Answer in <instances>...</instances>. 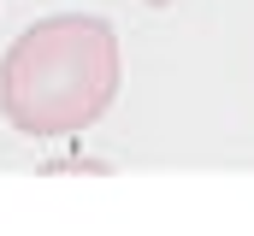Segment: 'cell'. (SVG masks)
<instances>
[{"label": "cell", "instance_id": "6da1fadb", "mask_svg": "<svg viewBox=\"0 0 254 236\" xmlns=\"http://www.w3.org/2000/svg\"><path fill=\"white\" fill-rule=\"evenodd\" d=\"M119 95V36L89 12L30 24L0 59V113L24 136H77Z\"/></svg>", "mask_w": 254, "mask_h": 236}, {"label": "cell", "instance_id": "7a4b0ae2", "mask_svg": "<svg viewBox=\"0 0 254 236\" xmlns=\"http://www.w3.org/2000/svg\"><path fill=\"white\" fill-rule=\"evenodd\" d=\"M148 6H166V0H148Z\"/></svg>", "mask_w": 254, "mask_h": 236}]
</instances>
